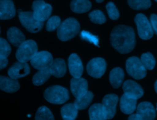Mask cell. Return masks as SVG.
Masks as SVG:
<instances>
[{
  "label": "cell",
  "mask_w": 157,
  "mask_h": 120,
  "mask_svg": "<svg viewBox=\"0 0 157 120\" xmlns=\"http://www.w3.org/2000/svg\"><path fill=\"white\" fill-rule=\"evenodd\" d=\"M150 23L153 31L157 34V15L151 14L150 15Z\"/></svg>",
  "instance_id": "obj_36"
},
{
  "label": "cell",
  "mask_w": 157,
  "mask_h": 120,
  "mask_svg": "<svg viewBox=\"0 0 157 120\" xmlns=\"http://www.w3.org/2000/svg\"><path fill=\"white\" fill-rule=\"evenodd\" d=\"M68 66L69 72L74 78L81 77L83 71V66L80 58L76 54H72L69 56Z\"/></svg>",
  "instance_id": "obj_16"
},
{
  "label": "cell",
  "mask_w": 157,
  "mask_h": 120,
  "mask_svg": "<svg viewBox=\"0 0 157 120\" xmlns=\"http://www.w3.org/2000/svg\"><path fill=\"white\" fill-rule=\"evenodd\" d=\"M123 90L124 94L137 100L142 97L144 94L142 87L132 80H127L123 82Z\"/></svg>",
  "instance_id": "obj_12"
},
{
  "label": "cell",
  "mask_w": 157,
  "mask_h": 120,
  "mask_svg": "<svg viewBox=\"0 0 157 120\" xmlns=\"http://www.w3.org/2000/svg\"><path fill=\"white\" fill-rule=\"evenodd\" d=\"M15 15V9L12 1L0 0V19L8 20Z\"/></svg>",
  "instance_id": "obj_17"
},
{
  "label": "cell",
  "mask_w": 157,
  "mask_h": 120,
  "mask_svg": "<svg viewBox=\"0 0 157 120\" xmlns=\"http://www.w3.org/2000/svg\"><path fill=\"white\" fill-rule=\"evenodd\" d=\"M51 75L48 68L39 70L34 75L33 78V83L37 86L42 85L50 78Z\"/></svg>",
  "instance_id": "obj_27"
},
{
  "label": "cell",
  "mask_w": 157,
  "mask_h": 120,
  "mask_svg": "<svg viewBox=\"0 0 157 120\" xmlns=\"http://www.w3.org/2000/svg\"><path fill=\"white\" fill-rule=\"evenodd\" d=\"M35 120H55L52 111L46 106L39 107L36 113Z\"/></svg>",
  "instance_id": "obj_28"
},
{
  "label": "cell",
  "mask_w": 157,
  "mask_h": 120,
  "mask_svg": "<svg viewBox=\"0 0 157 120\" xmlns=\"http://www.w3.org/2000/svg\"><path fill=\"white\" fill-rule=\"evenodd\" d=\"M88 114L90 120H107L101 103H95L91 105L89 109Z\"/></svg>",
  "instance_id": "obj_25"
},
{
  "label": "cell",
  "mask_w": 157,
  "mask_h": 120,
  "mask_svg": "<svg viewBox=\"0 0 157 120\" xmlns=\"http://www.w3.org/2000/svg\"><path fill=\"white\" fill-rule=\"evenodd\" d=\"M128 120H142V119L140 118V116L136 113V114H131L128 118Z\"/></svg>",
  "instance_id": "obj_38"
},
{
  "label": "cell",
  "mask_w": 157,
  "mask_h": 120,
  "mask_svg": "<svg viewBox=\"0 0 157 120\" xmlns=\"http://www.w3.org/2000/svg\"><path fill=\"white\" fill-rule=\"evenodd\" d=\"M30 72V68L28 63L20 62H15L8 70L10 78L17 79L28 75Z\"/></svg>",
  "instance_id": "obj_15"
},
{
  "label": "cell",
  "mask_w": 157,
  "mask_h": 120,
  "mask_svg": "<svg viewBox=\"0 0 157 120\" xmlns=\"http://www.w3.org/2000/svg\"><path fill=\"white\" fill-rule=\"evenodd\" d=\"M20 88V84L17 80L11 78L0 76V89L8 92L13 93Z\"/></svg>",
  "instance_id": "obj_19"
},
{
  "label": "cell",
  "mask_w": 157,
  "mask_h": 120,
  "mask_svg": "<svg viewBox=\"0 0 157 120\" xmlns=\"http://www.w3.org/2000/svg\"><path fill=\"white\" fill-rule=\"evenodd\" d=\"M78 109L74 103L63 105L61 109V114L63 120H75L77 116Z\"/></svg>",
  "instance_id": "obj_24"
},
{
  "label": "cell",
  "mask_w": 157,
  "mask_h": 120,
  "mask_svg": "<svg viewBox=\"0 0 157 120\" xmlns=\"http://www.w3.org/2000/svg\"><path fill=\"white\" fill-rule=\"evenodd\" d=\"M53 61V57L50 52L41 51L37 52L33 57L30 60V63L35 69L41 70L48 69Z\"/></svg>",
  "instance_id": "obj_9"
},
{
  "label": "cell",
  "mask_w": 157,
  "mask_h": 120,
  "mask_svg": "<svg viewBox=\"0 0 157 120\" xmlns=\"http://www.w3.org/2000/svg\"><path fill=\"white\" fill-rule=\"evenodd\" d=\"M37 53V46L33 40L25 41L18 48L15 56L18 62L26 63Z\"/></svg>",
  "instance_id": "obj_4"
},
{
  "label": "cell",
  "mask_w": 157,
  "mask_h": 120,
  "mask_svg": "<svg viewBox=\"0 0 157 120\" xmlns=\"http://www.w3.org/2000/svg\"><path fill=\"white\" fill-rule=\"evenodd\" d=\"M80 24L74 18H68L63 22L57 30V36L62 41L72 39L80 32Z\"/></svg>",
  "instance_id": "obj_2"
},
{
  "label": "cell",
  "mask_w": 157,
  "mask_h": 120,
  "mask_svg": "<svg viewBox=\"0 0 157 120\" xmlns=\"http://www.w3.org/2000/svg\"><path fill=\"white\" fill-rule=\"evenodd\" d=\"M32 8L34 18L42 22H44L50 17L52 11L51 5L45 3L42 0L34 1L33 3Z\"/></svg>",
  "instance_id": "obj_8"
},
{
  "label": "cell",
  "mask_w": 157,
  "mask_h": 120,
  "mask_svg": "<svg viewBox=\"0 0 157 120\" xmlns=\"http://www.w3.org/2000/svg\"><path fill=\"white\" fill-rule=\"evenodd\" d=\"M48 70L52 75L56 78H61L66 72V63L61 58H56L53 60Z\"/></svg>",
  "instance_id": "obj_21"
},
{
  "label": "cell",
  "mask_w": 157,
  "mask_h": 120,
  "mask_svg": "<svg viewBox=\"0 0 157 120\" xmlns=\"http://www.w3.org/2000/svg\"><path fill=\"white\" fill-rule=\"evenodd\" d=\"M124 77V71L121 68L117 67L112 70L109 74V80L112 86L115 89L120 87L123 84Z\"/></svg>",
  "instance_id": "obj_22"
},
{
  "label": "cell",
  "mask_w": 157,
  "mask_h": 120,
  "mask_svg": "<svg viewBox=\"0 0 157 120\" xmlns=\"http://www.w3.org/2000/svg\"><path fill=\"white\" fill-rule=\"evenodd\" d=\"M70 7L74 12L82 14L90 10L91 3L88 0H73L71 3Z\"/></svg>",
  "instance_id": "obj_23"
},
{
  "label": "cell",
  "mask_w": 157,
  "mask_h": 120,
  "mask_svg": "<svg viewBox=\"0 0 157 120\" xmlns=\"http://www.w3.org/2000/svg\"><path fill=\"white\" fill-rule=\"evenodd\" d=\"M71 90L75 98L84 95L88 92V82L82 78H73L71 80Z\"/></svg>",
  "instance_id": "obj_13"
},
{
  "label": "cell",
  "mask_w": 157,
  "mask_h": 120,
  "mask_svg": "<svg viewBox=\"0 0 157 120\" xmlns=\"http://www.w3.org/2000/svg\"><path fill=\"white\" fill-rule=\"evenodd\" d=\"M131 8L134 10H144L148 9L151 4L150 0H127Z\"/></svg>",
  "instance_id": "obj_29"
},
{
  "label": "cell",
  "mask_w": 157,
  "mask_h": 120,
  "mask_svg": "<svg viewBox=\"0 0 157 120\" xmlns=\"http://www.w3.org/2000/svg\"><path fill=\"white\" fill-rule=\"evenodd\" d=\"M137 106V99L123 94L120 100L121 111L126 114H131L135 111Z\"/></svg>",
  "instance_id": "obj_18"
},
{
  "label": "cell",
  "mask_w": 157,
  "mask_h": 120,
  "mask_svg": "<svg viewBox=\"0 0 157 120\" xmlns=\"http://www.w3.org/2000/svg\"><path fill=\"white\" fill-rule=\"evenodd\" d=\"M139 36L144 40H148L152 38L153 30L150 22L143 14H138L134 18Z\"/></svg>",
  "instance_id": "obj_6"
},
{
  "label": "cell",
  "mask_w": 157,
  "mask_h": 120,
  "mask_svg": "<svg viewBox=\"0 0 157 120\" xmlns=\"http://www.w3.org/2000/svg\"><path fill=\"white\" fill-rule=\"evenodd\" d=\"M126 71L129 76L136 79H141L145 77L147 69L137 57H131L126 62Z\"/></svg>",
  "instance_id": "obj_5"
},
{
  "label": "cell",
  "mask_w": 157,
  "mask_h": 120,
  "mask_svg": "<svg viewBox=\"0 0 157 120\" xmlns=\"http://www.w3.org/2000/svg\"><path fill=\"white\" fill-rule=\"evenodd\" d=\"M140 61L147 70H151L155 66V58L150 52L143 54L141 55Z\"/></svg>",
  "instance_id": "obj_30"
},
{
  "label": "cell",
  "mask_w": 157,
  "mask_h": 120,
  "mask_svg": "<svg viewBox=\"0 0 157 120\" xmlns=\"http://www.w3.org/2000/svg\"><path fill=\"white\" fill-rule=\"evenodd\" d=\"M155 92L157 93V80L155 83Z\"/></svg>",
  "instance_id": "obj_39"
},
{
  "label": "cell",
  "mask_w": 157,
  "mask_h": 120,
  "mask_svg": "<svg viewBox=\"0 0 157 120\" xmlns=\"http://www.w3.org/2000/svg\"><path fill=\"white\" fill-rule=\"evenodd\" d=\"M103 1H104V0H96V1L97 2H98V3H101V2H102Z\"/></svg>",
  "instance_id": "obj_40"
},
{
  "label": "cell",
  "mask_w": 157,
  "mask_h": 120,
  "mask_svg": "<svg viewBox=\"0 0 157 120\" xmlns=\"http://www.w3.org/2000/svg\"><path fill=\"white\" fill-rule=\"evenodd\" d=\"M8 41L15 47H19L25 41V36L22 32L16 27H12L7 32Z\"/></svg>",
  "instance_id": "obj_20"
},
{
  "label": "cell",
  "mask_w": 157,
  "mask_h": 120,
  "mask_svg": "<svg viewBox=\"0 0 157 120\" xmlns=\"http://www.w3.org/2000/svg\"><path fill=\"white\" fill-rule=\"evenodd\" d=\"M106 9L109 17L112 20H117L119 18L120 14L115 5L112 2H109L106 5Z\"/></svg>",
  "instance_id": "obj_34"
},
{
  "label": "cell",
  "mask_w": 157,
  "mask_h": 120,
  "mask_svg": "<svg viewBox=\"0 0 157 120\" xmlns=\"http://www.w3.org/2000/svg\"><path fill=\"white\" fill-rule=\"evenodd\" d=\"M8 64V60L7 58L0 59V70L6 68Z\"/></svg>",
  "instance_id": "obj_37"
},
{
  "label": "cell",
  "mask_w": 157,
  "mask_h": 120,
  "mask_svg": "<svg viewBox=\"0 0 157 120\" xmlns=\"http://www.w3.org/2000/svg\"><path fill=\"white\" fill-rule=\"evenodd\" d=\"M10 52L11 48L7 41L0 38V59L7 58Z\"/></svg>",
  "instance_id": "obj_32"
},
{
  "label": "cell",
  "mask_w": 157,
  "mask_h": 120,
  "mask_svg": "<svg viewBox=\"0 0 157 120\" xmlns=\"http://www.w3.org/2000/svg\"><path fill=\"white\" fill-rule=\"evenodd\" d=\"M112 46L120 54L131 52L136 45L135 33L132 28L126 25L115 26L110 34Z\"/></svg>",
  "instance_id": "obj_1"
},
{
  "label": "cell",
  "mask_w": 157,
  "mask_h": 120,
  "mask_svg": "<svg viewBox=\"0 0 157 120\" xmlns=\"http://www.w3.org/2000/svg\"><path fill=\"white\" fill-rule=\"evenodd\" d=\"M90 20L96 24H103L106 21L104 14L99 10H95L89 14Z\"/></svg>",
  "instance_id": "obj_31"
},
{
  "label": "cell",
  "mask_w": 157,
  "mask_h": 120,
  "mask_svg": "<svg viewBox=\"0 0 157 120\" xmlns=\"http://www.w3.org/2000/svg\"><path fill=\"white\" fill-rule=\"evenodd\" d=\"M80 37L85 40H87L92 43H93L94 44H95L96 46H98V43H99V41H98V38L90 34V33L86 31H82L80 33Z\"/></svg>",
  "instance_id": "obj_35"
},
{
  "label": "cell",
  "mask_w": 157,
  "mask_h": 120,
  "mask_svg": "<svg viewBox=\"0 0 157 120\" xmlns=\"http://www.w3.org/2000/svg\"><path fill=\"white\" fill-rule=\"evenodd\" d=\"M93 97V94L90 91H88L84 95L77 98L75 100L74 104L78 110H84L91 103Z\"/></svg>",
  "instance_id": "obj_26"
},
{
  "label": "cell",
  "mask_w": 157,
  "mask_h": 120,
  "mask_svg": "<svg viewBox=\"0 0 157 120\" xmlns=\"http://www.w3.org/2000/svg\"><path fill=\"white\" fill-rule=\"evenodd\" d=\"M118 101V97L114 94H108L102 99V106L105 118L112 119L116 114V106Z\"/></svg>",
  "instance_id": "obj_11"
},
{
  "label": "cell",
  "mask_w": 157,
  "mask_h": 120,
  "mask_svg": "<svg viewBox=\"0 0 157 120\" xmlns=\"http://www.w3.org/2000/svg\"><path fill=\"white\" fill-rule=\"evenodd\" d=\"M0 34H1V28H0Z\"/></svg>",
  "instance_id": "obj_42"
},
{
  "label": "cell",
  "mask_w": 157,
  "mask_h": 120,
  "mask_svg": "<svg viewBox=\"0 0 157 120\" xmlns=\"http://www.w3.org/2000/svg\"><path fill=\"white\" fill-rule=\"evenodd\" d=\"M60 24V18L58 16H53L48 20L46 24V30L48 31H53L58 28Z\"/></svg>",
  "instance_id": "obj_33"
},
{
  "label": "cell",
  "mask_w": 157,
  "mask_h": 120,
  "mask_svg": "<svg viewBox=\"0 0 157 120\" xmlns=\"http://www.w3.org/2000/svg\"><path fill=\"white\" fill-rule=\"evenodd\" d=\"M44 97L45 100L53 104H63L68 100L69 96L68 90L59 86H53L47 88Z\"/></svg>",
  "instance_id": "obj_3"
},
{
  "label": "cell",
  "mask_w": 157,
  "mask_h": 120,
  "mask_svg": "<svg viewBox=\"0 0 157 120\" xmlns=\"http://www.w3.org/2000/svg\"><path fill=\"white\" fill-rule=\"evenodd\" d=\"M106 70L105 61L100 57L91 59L87 64L86 70L88 74L95 78H101Z\"/></svg>",
  "instance_id": "obj_10"
},
{
  "label": "cell",
  "mask_w": 157,
  "mask_h": 120,
  "mask_svg": "<svg viewBox=\"0 0 157 120\" xmlns=\"http://www.w3.org/2000/svg\"><path fill=\"white\" fill-rule=\"evenodd\" d=\"M136 113L142 120H154L156 116V111L154 106L148 102L140 103L136 108Z\"/></svg>",
  "instance_id": "obj_14"
},
{
  "label": "cell",
  "mask_w": 157,
  "mask_h": 120,
  "mask_svg": "<svg viewBox=\"0 0 157 120\" xmlns=\"http://www.w3.org/2000/svg\"><path fill=\"white\" fill-rule=\"evenodd\" d=\"M18 17L21 25L29 31L33 33L39 31L44 26V22L37 20L33 12H20Z\"/></svg>",
  "instance_id": "obj_7"
},
{
  "label": "cell",
  "mask_w": 157,
  "mask_h": 120,
  "mask_svg": "<svg viewBox=\"0 0 157 120\" xmlns=\"http://www.w3.org/2000/svg\"><path fill=\"white\" fill-rule=\"evenodd\" d=\"M155 1H156V2H157V0H155Z\"/></svg>",
  "instance_id": "obj_41"
}]
</instances>
